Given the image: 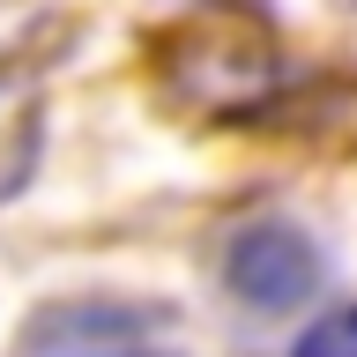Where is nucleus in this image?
I'll list each match as a JSON object with an SVG mask.
<instances>
[{
  "label": "nucleus",
  "mask_w": 357,
  "mask_h": 357,
  "mask_svg": "<svg viewBox=\"0 0 357 357\" xmlns=\"http://www.w3.org/2000/svg\"><path fill=\"white\" fill-rule=\"evenodd\" d=\"M22 357H186V335L134 298H67L22 328Z\"/></svg>",
  "instance_id": "f03ea898"
},
{
  "label": "nucleus",
  "mask_w": 357,
  "mask_h": 357,
  "mask_svg": "<svg viewBox=\"0 0 357 357\" xmlns=\"http://www.w3.org/2000/svg\"><path fill=\"white\" fill-rule=\"evenodd\" d=\"M223 283L253 312H298L320 290V245L298 223H245L223 245Z\"/></svg>",
  "instance_id": "7ed1b4c3"
},
{
  "label": "nucleus",
  "mask_w": 357,
  "mask_h": 357,
  "mask_svg": "<svg viewBox=\"0 0 357 357\" xmlns=\"http://www.w3.org/2000/svg\"><path fill=\"white\" fill-rule=\"evenodd\" d=\"M298 357H357V305H335L328 320H312Z\"/></svg>",
  "instance_id": "39448f33"
},
{
  "label": "nucleus",
  "mask_w": 357,
  "mask_h": 357,
  "mask_svg": "<svg viewBox=\"0 0 357 357\" xmlns=\"http://www.w3.org/2000/svg\"><path fill=\"white\" fill-rule=\"evenodd\" d=\"M38 156V97L15 67H0V194H15Z\"/></svg>",
  "instance_id": "20e7f679"
},
{
  "label": "nucleus",
  "mask_w": 357,
  "mask_h": 357,
  "mask_svg": "<svg viewBox=\"0 0 357 357\" xmlns=\"http://www.w3.org/2000/svg\"><path fill=\"white\" fill-rule=\"evenodd\" d=\"M164 75H172V89L194 112H223L231 119V112L268 105V89L283 82V52H275V38L253 15L208 8V15H194L186 30L164 38Z\"/></svg>",
  "instance_id": "f257e3e1"
}]
</instances>
